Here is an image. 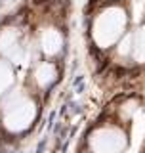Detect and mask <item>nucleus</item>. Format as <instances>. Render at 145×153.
Here are the masks:
<instances>
[{"mask_svg": "<svg viewBox=\"0 0 145 153\" xmlns=\"http://www.w3.org/2000/svg\"><path fill=\"white\" fill-rule=\"evenodd\" d=\"M6 75H8L6 67L0 65V88H4V84H6Z\"/></svg>", "mask_w": 145, "mask_h": 153, "instance_id": "f257e3e1", "label": "nucleus"}]
</instances>
